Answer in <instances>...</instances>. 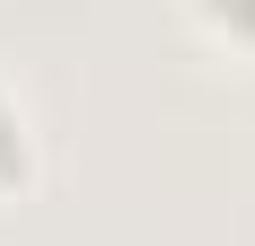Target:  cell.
<instances>
[{
    "label": "cell",
    "mask_w": 255,
    "mask_h": 246,
    "mask_svg": "<svg viewBox=\"0 0 255 246\" xmlns=\"http://www.w3.org/2000/svg\"><path fill=\"white\" fill-rule=\"evenodd\" d=\"M26 176H35V123H26V106L0 88V194L26 185Z\"/></svg>",
    "instance_id": "cell-1"
},
{
    "label": "cell",
    "mask_w": 255,
    "mask_h": 246,
    "mask_svg": "<svg viewBox=\"0 0 255 246\" xmlns=\"http://www.w3.org/2000/svg\"><path fill=\"white\" fill-rule=\"evenodd\" d=\"M203 9V26H220L229 44H255V0H194Z\"/></svg>",
    "instance_id": "cell-2"
}]
</instances>
